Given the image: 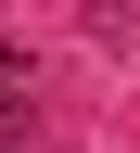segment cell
<instances>
[{
    "instance_id": "1",
    "label": "cell",
    "mask_w": 140,
    "mask_h": 153,
    "mask_svg": "<svg viewBox=\"0 0 140 153\" xmlns=\"http://www.w3.org/2000/svg\"><path fill=\"white\" fill-rule=\"evenodd\" d=\"M13 115H26V102H13V89H0V140H13Z\"/></svg>"
}]
</instances>
